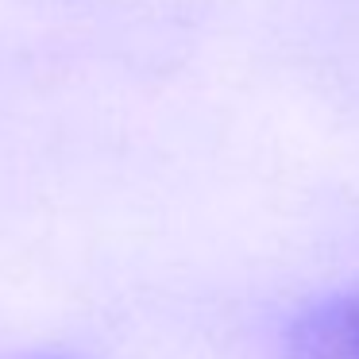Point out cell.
Wrapping results in <instances>:
<instances>
[{
	"label": "cell",
	"instance_id": "cell-1",
	"mask_svg": "<svg viewBox=\"0 0 359 359\" xmlns=\"http://www.w3.org/2000/svg\"><path fill=\"white\" fill-rule=\"evenodd\" d=\"M286 359H359V290L309 305L286 332Z\"/></svg>",
	"mask_w": 359,
	"mask_h": 359
}]
</instances>
